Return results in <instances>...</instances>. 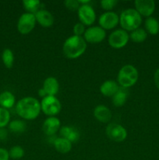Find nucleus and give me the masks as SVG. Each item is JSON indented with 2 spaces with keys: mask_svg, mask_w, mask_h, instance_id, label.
Segmentation results:
<instances>
[{
  "mask_svg": "<svg viewBox=\"0 0 159 160\" xmlns=\"http://www.w3.org/2000/svg\"><path fill=\"white\" fill-rule=\"evenodd\" d=\"M41 111V102L34 97H24L16 104V112L23 120H35L40 115Z\"/></svg>",
  "mask_w": 159,
  "mask_h": 160,
  "instance_id": "1",
  "label": "nucleus"
},
{
  "mask_svg": "<svg viewBox=\"0 0 159 160\" xmlns=\"http://www.w3.org/2000/svg\"><path fill=\"white\" fill-rule=\"evenodd\" d=\"M87 46V42L84 38L72 35L63 43L62 52L67 59H76L85 52Z\"/></svg>",
  "mask_w": 159,
  "mask_h": 160,
  "instance_id": "2",
  "label": "nucleus"
},
{
  "mask_svg": "<svg viewBox=\"0 0 159 160\" xmlns=\"http://www.w3.org/2000/svg\"><path fill=\"white\" fill-rule=\"evenodd\" d=\"M142 17L135 9H126L119 16V24L122 29L126 31H132L140 27Z\"/></svg>",
  "mask_w": 159,
  "mask_h": 160,
  "instance_id": "3",
  "label": "nucleus"
},
{
  "mask_svg": "<svg viewBox=\"0 0 159 160\" xmlns=\"http://www.w3.org/2000/svg\"><path fill=\"white\" fill-rule=\"evenodd\" d=\"M139 78V73L134 66L125 65L122 67L117 75V81L118 85L123 88H128L133 86L137 82Z\"/></svg>",
  "mask_w": 159,
  "mask_h": 160,
  "instance_id": "4",
  "label": "nucleus"
},
{
  "mask_svg": "<svg viewBox=\"0 0 159 160\" xmlns=\"http://www.w3.org/2000/svg\"><path fill=\"white\" fill-rule=\"evenodd\" d=\"M41 109L46 116L55 117L62 109V104L56 96H46L41 102Z\"/></svg>",
  "mask_w": 159,
  "mask_h": 160,
  "instance_id": "5",
  "label": "nucleus"
},
{
  "mask_svg": "<svg viewBox=\"0 0 159 160\" xmlns=\"http://www.w3.org/2000/svg\"><path fill=\"white\" fill-rule=\"evenodd\" d=\"M129 41V34L123 29H116L112 31L108 36V42L112 48L119 49L128 44Z\"/></svg>",
  "mask_w": 159,
  "mask_h": 160,
  "instance_id": "6",
  "label": "nucleus"
},
{
  "mask_svg": "<svg viewBox=\"0 0 159 160\" xmlns=\"http://www.w3.org/2000/svg\"><path fill=\"white\" fill-rule=\"evenodd\" d=\"M37 21L35 15L29 12L23 13L17 21V31L21 34H28L34 29Z\"/></svg>",
  "mask_w": 159,
  "mask_h": 160,
  "instance_id": "7",
  "label": "nucleus"
},
{
  "mask_svg": "<svg viewBox=\"0 0 159 160\" xmlns=\"http://www.w3.org/2000/svg\"><path fill=\"white\" fill-rule=\"evenodd\" d=\"M106 134L110 140L115 142H122L127 138V131L122 125L111 123L106 128Z\"/></svg>",
  "mask_w": 159,
  "mask_h": 160,
  "instance_id": "8",
  "label": "nucleus"
},
{
  "mask_svg": "<svg viewBox=\"0 0 159 160\" xmlns=\"http://www.w3.org/2000/svg\"><path fill=\"white\" fill-rule=\"evenodd\" d=\"M86 42L91 44H98L103 42L106 38V31L100 26H91L86 29L84 34Z\"/></svg>",
  "mask_w": 159,
  "mask_h": 160,
  "instance_id": "9",
  "label": "nucleus"
},
{
  "mask_svg": "<svg viewBox=\"0 0 159 160\" xmlns=\"http://www.w3.org/2000/svg\"><path fill=\"white\" fill-rule=\"evenodd\" d=\"M77 16L80 22L85 26L91 27L96 20V12L90 4L80 6L77 11Z\"/></svg>",
  "mask_w": 159,
  "mask_h": 160,
  "instance_id": "10",
  "label": "nucleus"
},
{
  "mask_svg": "<svg viewBox=\"0 0 159 160\" xmlns=\"http://www.w3.org/2000/svg\"><path fill=\"white\" fill-rule=\"evenodd\" d=\"M98 23L104 31L112 30L119 23V16L113 11L105 12L100 16Z\"/></svg>",
  "mask_w": 159,
  "mask_h": 160,
  "instance_id": "11",
  "label": "nucleus"
},
{
  "mask_svg": "<svg viewBox=\"0 0 159 160\" xmlns=\"http://www.w3.org/2000/svg\"><path fill=\"white\" fill-rule=\"evenodd\" d=\"M135 9L141 17H151L155 10V2L153 0H136L134 2Z\"/></svg>",
  "mask_w": 159,
  "mask_h": 160,
  "instance_id": "12",
  "label": "nucleus"
},
{
  "mask_svg": "<svg viewBox=\"0 0 159 160\" xmlns=\"http://www.w3.org/2000/svg\"><path fill=\"white\" fill-rule=\"evenodd\" d=\"M61 128V121L56 117H49L44 121L42 131L47 136L55 134Z\"/></svg>",
  "mask_w": 159,
  "mask_h": 160,
  "instance_id": "13",
  "label": "nucleus"
},
{
  "mask_svg": "<svg viewBox=\"0 0 159 160\" xmlns=\"http://www.w3.org/2000/svg\"><path fill=\"white\" fill-rule=\"evenodd\" d=\"M37 23L45 28H51L55 23V18L51 12L47 9H40L35 14Z\"/></svg>",
  "mask_w": 159,
  "mask_h": 160,
  "instance_id": "14",
  "label": "nucleus"
},
{
  "mask_svg": "<svg viewBox=\"0 0 159 160\" xmlns=\"http://www.w3.org/2000/svg\"><path fill=\"white\" fill-rule=\"evenodd\" d=\"M94 116L95 119L101 123H108L111 120L112 114L108 107L104 105H98L94 108Z\"/></svg>",
  "mask_w": 159,
  "mask_h": 160,
  "instance_id": "15",
  "label": "nucleus"
},
{
  "mask_svg": "<svg viewBox=\"0 0 159 160\" xmlns=\"http://www.w3.org/2000/svg\"><path fill=\"white\" fill-rule=\"evenodd\" d=\"M42 88L48 96H55L59 91V83L54 77H48L44 81Z\"/></svg>",
  "mask_w": 159,
  "mask_h": 160,
  "instance_id": "16",
  "label": "nucleus"
},
{
  "mask_svg": "<svg viewBox=\"0 0 159 160\" xmlns=\"http://www.w3.org/2000/svg\"><path fill=\"white\" fill-rule=\"evenodd\" d=\"M119 89V85L118 82L113 81V80H108L100 87V92L104 96L106 97H112Z\"/></svg>",
  "mask_w": 159,
  "mask_h": 160,
  "instance_id": "17",
  "label": "nucleus"
},
{
  "mask_svg": "<svg viewBox=\"0 0 159 160\" xmlns=\"http://www.w3.org/2000/svg\"><path fill=\"white\" fill-rule=\"evenodd\" d=\"M59 133L62 138L67 139L70 142H76L80 138V133L78 132L76 128L70 126H63L61 127L59 130Z\"/></svg>",
  "mask_w": 159,
  "mask_h": 160,
  "instance_id": "18",
  "label": "nucleus"
},
{
  "mask_svg": "<svg viewBox=\"0 0 159 160\" xmlns=\"http://www.w3.org/2000/svg\"><path fill=\"white\" fill-rule=\"evenodd\" d=\"M56 151L62 154H66L71 151L73 148V143L64 138H57L53 142Z\"/></svg>",
  "mask_w": 159,
  "mask_h": 160,
  "instance_id": "19",
  "label": "nucleus"
},
{
  "mask_svg": "<svg viewBox=\"0 0 159 160\" xmlns=\"http://www.w3.org/2000/svg\"><path fill=\"white\" fill-rule=\"evenodd\" d=\"M15 96L12 92L5 91L0 94V107L9 109L15 105Z\"/></svg>",
  "mask_w": 159,
  "mask_h": 160,
  "instance_id": "20",
  "label": "nucleus"
},
{
  "mask_svg": "<svg viewBox=\"0 0 159 160\" xmlns=\"http://www.w3.org/2000/svg\"><path fill=\"white\" fill-rule=\"evenodd\" d=\"M112 104L115 107H122L126 102L128 98V92L126 88H119L118 92L112 97Z\"/></svg>",
  "mask_w": 159,
  "mask_h": 160,
  "instance_id": "21",
  "label": "nucleus"
},
{
  "mask_svg": "<svg viewBox=\"0 0 159 160\" xmlns=\"http://www.w3.org/2000/svg\"><path fill=\"white\" fill-rule=\"evenodd\" d=\"M145 31L150 34L156 35L159 33V22L153 17H147L144 23Z\"/></svg>",
  "mask_w": 159,
  "mask_h": 160,
  "instance_id": "22",
  "label": "nucleus"
},
{
  "mask_svg": "<svg viewBox=\"0 0 159 160\" xmlns=\"http://www.w3.org/2000/svg\"><path fill=\"white\" fill-rule=\"evenodd\" d=\"M147 38V32L141 28H139L131 31L129 34V39L134 43H142Z\"/></svg>",
  "mask_w": 159,
  "mask_h": 160,
  "instance_id": "23",
  "label": "nucleus"
},
{
  "mask_svg": "<svg viewBox=\"0 0 159 160\" xmlns=\"http://www.w3.org/2000/svg\"><path fill=\"white\" fill-rule=\"evenodd\" d=\"M22 3L26 12L29 13L35 14L37 11L41 9H40L41 2L39 0H24L22 2Z\"/></svg>",
  "mask_w": 159,
  "mask_h": 160,
  "instance_id": "24",
  "label": "nucleus"
},
{
  "mask_svg": "<svg viewBox=\"0 0 159 160\" xmlns=\"http://www.w3.org/2000/svg\"><path fill=\"white\" fill-rule=\"evenodd\" d=\"M2 60L5 67L11 69L14 63V55L10 48H5L2 53Z\"/></svg>",
  "mask_w": 159,
  "mask_h": 160,
  "instance_id": "25",
  "label": "nucleus"
},
{
  "mask_svg": "<svg viewBox=\"0 0 159 160\" xmlns=\"http://www.w3.org/2000/svg\"><path fill=\"white\" fill-rule=\"evenodd\" d=\"M9 129L15 134H21L26 130V123L23 120H14L9 122Z\"/></svg>",
  "mask_w": 159,
  "mask_h": 160,
  "instance_id": "26",
  "label": "nucleus"
},
{
  "mask_svg": "<svg viewBox=\"0 0 159 160\" xmlns=\"http://www.w3.org/2000/svg\"><path fill=\"white\" fill-rule=\"evenodd\" d=\"M9 158L12 159H20L24 156V149L20 145H15L12 146L9 150Z\"/></svg>",
  "mask_w": 159,
  "mask_h": 160,
  "instance_id": "27",
  "label": "nucleus"
},
{
  "mask_svg": "<svg viewBox=\"0 0 159 160\" xmlns=\"http://www.w3.org/2000/svg\"><path fill=\"white\" fill-rule=\"evenodd\" d=\"M10 122V113L9 110L0 107V128H6Z\"/></svg>",
  "mask_w": 159,
  "mask_h": 160,
  "instance_id": "28",
  "label": "nucleus"
},
{
  "mask_svg": "<svg viewBox=\"0 0 159 160\" xmlns=\"http://www.w3.org/2000/svg\"><path fill=\"white\" fill-rule=\"evenodd\" d=\"M117 4H118V1L116 0H102L100 2L101 8L106 12L112 11V9H113Z\"/></svg>",
  "mask_w": 159,
  "mask_h": 160,
  "instance_id": "29",
  "label": "nucleus"
},
{
  "mask_svg": "<svg viewBox=\"0 0 159 160\" xmlns=\"http://www.w3.org/2000/svg\"><path fill=\"white\" fill-rule=\"evenodd\" d=\"M64 5H65V8L68 9L69 10L76 11V12L80 6L78 0H65L64 2Z\"/></svg>",
  "mask_w": 159,
  "mask_h": 160,
  "instance_id": "30",
  "label": "nucleus"
},
{
  "mask_svg": "<svg viewBox=\"0 0 159 160\" xmlns=\"http://www.w3.org/2000/svg\"><path fill=\"white\" fill-rule=\"evenodd\" d=\"M86 31V26L80 22H78L73 27V35L76 36H80V37H82V35H84V33Z\"/></svg>",
  "mask_w": 159,
  "mask_h": 160,
  "instance_id": "31",
  "label": "nucleus"
},
{
  "mask_svg": "<svg viewBox=\"0 0 159 160\" xmlns=\"http://www.w3.org/2000/svg\"><path fill=\"white\" fill-rule=\"evenodd\" d=\"M9 151L4 148H0V160H9Z\"/></svg>",
  "mask_w": 159,
  "mask_h": 160,
  "instance_id": "32",
  "label": "nucleus"
},
{
  "mask_svg": "<svg viewBox=\"0 0 159 160\" xmlns=\"http://www.w3.org/2000/svg\"><path fill=\"white\" fill-rule=\"evenodd\" d=\"M154 81L156 87L159 89V68L157 69L154 74Z\"/></svg>",
  "mask_w": 159,
  "mask_h": 160,
  "instance_id": "33",
  "label": "nucleus"
},
{
  "mask_svg": "<svg viewBox=\"0 0 159 160\" xmlns=\"http://www.w3.org/2000/svg\"><path fill=\"white\" fill-rule=\"evenodd\" d=\"M7 137V132L4 128H0V139H5Z\"/></svg>",
  "mask_w": 159,
  "mask_h": 160,
  "instance_id": "34",
  "label": "nucleus"
},
{
  "mask_svg": "<svg viewBox=\"0 0 159 160\" xmlns=\"http://www.w3.org/2000/svg\"><path fill=\"white\" fill-rule=\"evenodd\" d=\"M38 95L41 97V98H44L45 97L48 96V95H47V94H46V92H45V91L42 88L38 90Z\"/></svg>",
  "mask_w": 159,
  "mask_h": 160,
  "instance_id": "35",
  "label": "nucleus"
}]
</instances>
